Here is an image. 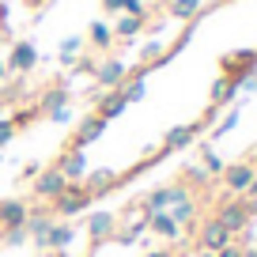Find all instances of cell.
Returning <instances> with one entry per match:
<instances>
[{
	"label": "cell",
	"instance_id": "cell-1",
	"mask_svg": "<svg viewBox=\"0 0 257 257\" xmlns=\"http://www.w3.org/2000/svg\"><path fill=\"white\" fill-rule=\"evenodd\" d=\"M91 204H95V197L87 193V185L83 182H68L61 189V197L49 201V212H53V219H72V216H80V212H87Z\"/></svg>",
	"mask_w": 257,
	"mask_h": 257
},
{
	"label": "cell",
	"instance_id": "cell-2",
	"mask_svg": "<svg viewBox=\"0 0 257 257\" xmlns=\"http://www.w3.org/2000/svg\"><path fill=\"white\" fill-rule=\"evenodd\" d=\"M4 64H8V76H27L34 72V64H38V46L34 42H12L8 57H4Z\"/></svg>",
	"mask_w": 257,
	"mask_h": 257
},
{
	"label": "cell",
	"instance_id": "cell-3",
	"mask_svg": "<svg viewBox=\"0 0 257 257\" xmlns=\"http://www.w3.org/2000/svg\"><path fill=\"white\" fill-rule=\"evenodd\" d=\"M125 76H128V64L125 61H117V57H106V61H98V68H95V87H102V91H117L121 83H125Z\"/></svg>",
	"mask_w": 257,
	"mask_h": 257
},
{
	"label": "cell",
	"instance_id": "cell-4",
	"mask_svg": "<svg viewBox=\"0 0 257 257\" xmlns=\"http://www.w3.org/2000/svg\"><path fill=\"white\" fill-rule=\"evenodd\" d=\"M83 231H87L91 242H106V238H113V231H117V216H113L110 208H95V212H87V219H83Z\"/></svg>",
	"mask_w": 257,
	"mask_h": 257
},
{
	"label": "cell",
	"instance_id": "cell-5",
	"mask_svg": "<svg viewBox=\"0 0 257 257\" xmlns=\"http://www.w3.org/2000/svg\"><path fill=\"white\" fill-rule=\"evenodd\" d=\"M106 125H110V121L98 117V113H87V117H80V125L72 128V140H68V148H80V152H83L87 144H95V140L106 133Z\"/></svg>",
	"mask_w": 257,
	"mask_h": 257
},
{
	"label": "cell",
	"instance_id": "cell-6",
	"mask_svg": "<svg viewBox=\"0 0 257 257\" xmlns=\"http://www.w3.org/2000/svg\"><path fill=\"white\" fill-rule=\"evenodd\" d=\"M53 167L64 174V182H83V178H87V155H83L80 148H64Z\"/></svg>",
	"mask_w": 257,
	"mask_h": 257
},
{
	"label": "cell",
	"instance_id": "cell-7",
	"mask_svg": "<svg viewBox=\"0 0 257 257\" xmlns=\"http://www.w3.org/2000/svg\"><path fill=\"white\" fill-rule=\"evenodd\" d=\"M72 242H76V227L68 223V219H53V223H49V231L42 234L38 249H68Z\"/></svg>",
	"mask_w": 257,
	"mask_h": 257
},
{
	"label": "cell",
	"instance_id": "cell-8",
	"mask_svg": "<svg viewBox=\"0 0 257 257\" xmlns=\"http://www.w3.org/2000/svg\"><path fill=\"white\" fill-rule=\"evenodd\" d=\"M64 174L57 167H42V174L34 178V197L38 201H53V197H61V189H64Z\"/></svg>",
	"mask_w": 257,
	"mask_h": 257
},
{
	"label": "cell",
	"instance_id": "cell-9",
	"mask_svg": "<svg viewBox=\"0 0 257 257\" xmlns=\"http://www.w3.org/2000/svg\"><path fill=\"white\" fill-rule=\"evenodd\" d=\"M27 216H31V204L23 197H8V201H0V231H8V227H23Z\"/></svg>",
	"mask_w": 257,
	"mask_h": 257
},
{
	"label": "cell",
	"instance_id": "cell-10",
	"mask_svg": "<svg viewBox=\"0 0 257 257\" xmlns=\"http://www.w3.org/2000/svg\"><path fill=\"white\" fill-rule=\"evenodd\" d=\"M83 185H87V193L98 201L102 193H110V189H117V185H121V174H117V170H110V167H102V170H87Z\"/></svg>",
	"mask_w": 257,
	"mask_h": 257
},
{
	"label": "cell",
	"instance_id": "cell-11",
	"mask_svg": "<svg viewBox=\"0 0 257 257\" xmlns=\"http://www.w3.org/2000/svg\"><path fill=\"white\" fill-rule=\"evenodd\" d=\"M223 246H231V231H227L219 219H208V223L201 227V249H212V253H219Z\"/></svg>",
	"mask_w": 257,
	"mask_h": 257
},
{
	"label": "cell",
	"instance_id": "cell-12",
	"mask_svg": "<svg viewBox=\"0 0 257 257\" xmlns=\"http://www.w3.org/2000/svg\"><path fill=\"white\" fill-rule=\"evenodd\" d=\"M125 95H121V91H102V95H98V102H95V113L98 117H106V121H113V117H121V113H125Z\"/></svg>",
	"mask_w": 257,
	"mask_h": 257
},
{
	"label": "cell",
	"instance_id": "cell-13",
	"mask_svg": "<svg viewBox=\"0 0 257 257\" xmlns=\"http://www.w3.org/2000/svg\"><path fill=\"white\" fill-rule=\"evenodd\" d=\"M49 223H53V212H49V208H31V216H27V234H31V242H34V246H38V242H42V234H46L49 231Z\"/></svg>",
	"mask_w": 257,
	"mask_h": 257
},
{
	"label": "cell",
	"instance_id": "cell-14",
	"mask_svg": "<svg viewBox=\"0 0 257 257\" xmlns=\"http://www.w3.org/2000/svg\"><path fill=\"white\" fill-rule=\"evenodd\" d=\"M193 137H197V128H193V125H174V128H167V137H163V152H182V148L193 144Z\"/></svg>",
	"mask_w": 257,
	"mask_h": 257
},
{
	"label": "cell",
	"instance_id": "cell-15",
	"mask_svg": "<svg viewBox=\"0 0 257 257\" xmlns=\"http://www.w3.org/2000/svg\"><path fill=\"white\" fill-rule=\"evenodd\" d=\"M148 227H152L155 234H163V238H170V242L182 238V227L174 223V216H170V212H152V216H148Z\"/></svg>",
	"mask_w": 257,
	"mask_h": 257
},
{
	"label": "cell",
	"instance_id": "cell-16",
	"mask_svg": "<svg viewBox=\"0 0 257 257\" xmlns=\"http://www.w3.org/2000/svg\"><path fill=\"white\" fill-rule=\"evenodd\" d=\"M223 178H227V189L242 193V189H249V182H253V167H246V163H234V167L223 170Z\"/></svg>",
	"mask_w": 257,
	"mask_h": 257
},
{
	"label": "cell",
	"instance_id": "cell-17",
	"mask_svg": "<svg viewBox=\"0 0 257 257\" xmlns=\"http://www.w3.org/2000/svg\"><path fill=\"white\" fill-rule=\"evenodd\" d=\"M64 106H72V91H68V87H49L46 95H42L38 110L42 113H53V110H64Z\"/></svg>",
	"mask_w": 257,
	"mask_h": 257
},
{
	"label": "cell",
	"instance_id": "cell-18",
	"mask_svg": "<svg viewBox=\"0 0 257 257\" xmlns=\"http://www.w3.org/2000/svg\"><path fill=\"white\" fill-rule=\"evenodd\" d=\"M87 42H91V46H95V49H102V53H106V49H110V46H113V42H117V38H113V27H110V23H102V19H95V23L87 27Z\"/></svg>",
	"mask_w": 257,
	"mask_h": 257
},
{
	"label": "cell",
	"instance_id": "cell-19",
	"mask_svg": "<svg viewBox=\"0 0 257 257\" xmlns=\"http://www.w3.org/2000/svg\"><path fill=\"white\" fill-rule=\"evenodd\" d=\"M148 27V19H137V16H117V23H113V38L121 42H133L140 31Z\"/></svg>",
	"mask_w": 257,
	"mask_h": 257
},
{
	"label": "cell",
	"instance_id": "cell-20",
	"mask_svg": "<svg viewBox=\"0 0 257 257\" xmlns=\"http://www.w3.org/2000/svg\"><path fill=\"white\" fill-rule=\"evenodd\" d=\"M216 219H219V223H223L227 231L234 234V231H242V227H246V208H242V204H227V208L219 212Z\"/></svg>",
	"mask_w": 257,
	"mask_h": 257
},
{
	"label": "cell",
	"instance_id": "cell-21",
	"mask_svg": "<svg viewBox=\"0 0 257 257\" xmlns=\"http://www.w3.org/2000/svg\"><path fill=\"white\" fill-rule=\"evenodd\" d=\"M76 53H83V34H68V38H61V64H64V68H72Z\"/></svg>",
	"mask_w": 257,
	"mask_h": 257
},
{
	"label": "cell",
	"instance_id": "cell-22",
	"mask_svg": "<svg viewBox=\"0 0 257 257\" xmlns=\"http://www.w3.org/2000/svg\"><path fill=\"white\" fill-rule=\"evenodd\" d=\"M167 212H170V216H174V223L182 227V223H189V219L197 216V204H193V197H185L182 204H174V208H167Z\"/></svg>",
	"mask_w": 257,
	"mask_h": 257
},
{
	"label": "cell",
	"instance_id": "cell-23",
	"mask_svg": "<svg viewBox=\"0 0 257 257\" xmlns=\"http://www.w3.org/2000/svg\"><path fill=\"white\" fill-rule=\"evenodd\" d=\"M163 53H167V46H163L159 38H152V42H144V46H140V61H144V64H155Z\"/></svg>",
	"mask_w": 257,
	"mask_h": 257
},
{
	"label": "cell",
	"instance_id": "cell-24",
	"mask_svg": "<svg viewBox=\"0 0 257 257\" xmlns=\"http://www.w3.org/2000/svg\"><path fill=\"white\" fill-rule=\"evenodd\" d=\"M95 68H98V61H95V57H87V53H80L72 61V76H95Z\"/></svg>",
	"mask_w": 257,
	"mask_h": 257
},
{
	"label": "cell",
	"instance_id": "cell-25",
	"mask_svg": "<svg viewBox=\"0 0 257 257\" xmlns=\"http://www.w3.org/2000/svg\"><path fill=\"white\" fill-rule=\"evenodd\" d=\"M27 242H31L27 227H8V231H4V246H27Z\"/></svg>",
	"mask_w": 257,
	"mask_h": 257
},
{
	"label": "cell",
	"instance_id": "cell-26",
	"mask_svg": "<svg viewBox=\"0 0 257 257\" xmlns=\"http://www.w3.org/2000/svg\"><path fill=\"white\" fill-rule=\"evenodd\" d=\"M34 117H42V110H38V106H27V110H16L12 125H16V128H27V125H31Z\"/></svg>",
	"mask_w": 257,
	"mask_h": 257
},
{
	"label": "cell",
	"instance_id": "cell-27",
	"mask_svg": "<svg viewBox=\"0 0 257 257\" xmlns=\"http://www.w3.org/2000/svg\"><path fill=\"white\" fill-rule=\"evenodd\" d=\"M16 133H19V128L12 125V117H0V148H8L12 140H16Z\"/></svg>",
	"mask_w": 257,
	"mask_h": 257
},
{
	"label": "cell",
	"instance_id": "cell-28",
	"mask_svg": "<svg viewBox=\"0 0 257 257\" xmlns=\"http://www.w3.org/2000/svg\"><path fill=\"white\" fill-rule=\"evenodd\" d=\"M121 16H137V19H148V4H144V0H125Z\"/></svg>",
	"mask_w": 257,
	"mask_h": 257
},
{
	"label": "cell",
	"instance_id": "cell-29",
	"mask_svg": "<svg viewBox=\"0 0 257 257\" xmlns=\"http://www.w3.org/2000/svg\"><path fill=\"white\" fill-rule=\"evenodd\" d=\"M49 121H53V125H68V121H72V106H64V110H53V113H49Z\"/></svg>",
	"mask_w": 257,
	"mask_h": 257
},
{
	"label": "cell",
	"instance_id": "cell-30",
	"mask_svg": "<svg viewBox=\"0 0 257 257\" xmlns=\"http://www.w3.org/2000/svg\"><path fill=\"white\" fill-rule=\"evenodd\" d=\"M42 174V163H27V167H23V174H19V178H27V182H34V178H38Z\"/></svg>",
	"mask_w": 257,
	"mask_h": 257
},
{
	"label": "cell",
	"instance_id": "cell-31",
	"mask_svg": "<svg viewBox=\"0 0 257 257\" xmlns=\"http://www.w3.org/2000/svg\"><path fill=\"white\" fill-rule=\"evenodd\" d=\"M102 8L110 12V16H121V8H125V0H102Z\"/></svg>",
	"mask_w": 257,
	"mask_h": 257
},
{
	"label": "cell",
	"instance_id": "cell-32",
	"mask_svg": "<svg viewBox=\"0 0 257 257\" xmlns=\"http://www.w3.org/2000/svg\"><path fill=\"white\" fill-rule=\"evenodd\" d=\"M46 257H72L68 249H46Z\"/></svg>",
	"mask_w": 257,
	"mask_h": 257
},
{
	"label": "cell",
	"instance_id": "cell-33",
	"mask_svg": "<svg viewBox=\"0 0 257 257\" xmlns=\"http://www.w3.org/2000/svg\"><path fill=\"white\" fill-rule=\"evenodd\" d=\"M8 80V64H4V57H0V83Z\"/></svg>",
	"mask_w": 257,
	"mask_h": 257
},
{
	"label": "cell",
	"instance_id": "cell-34",
	"mask_svg": "<svg viewBox=\"0 0 257 257\" xmlns=\"http://www.w3.org/2000/svg\"><path fill=\"white\" fill-rule=\"evenodd\" d=\"M148 257H170V249H152Z\"/></svg>",
	"mask_w": 257,
	"mask_h": 257
},
{
	"label": "cell",
	"instance_id": "cell-35",
	"mask_svg": "<svg viewBox=\"0 0 257 257\" xmlns=\"http://www.w3.org/2000/svg\"><path fill=\"white\" fill-rule=\"evenodd\" d=\"M163 4H174V0H163Z\"/></svg>",
	"mask_w": 257,
	"mask_h": 257
},
{
	"label": "cell",
	"instance_id": "cell-36",
	"mask_svg": "<svg viewBox=\"0 0 257 257\" xmlns=\"http://www.w3.org/2000/svg\"><path fill=\"white\" fill-rule=\"evenodd\" d=\"M178 257H189V253H178Z\"/></svg>",
	"mask_w": 257,
	"mask_h": 257
}]
</instances>
